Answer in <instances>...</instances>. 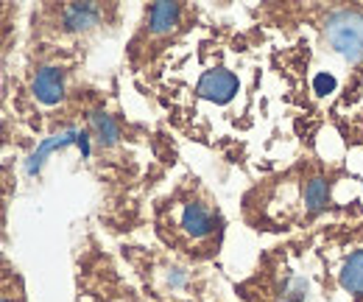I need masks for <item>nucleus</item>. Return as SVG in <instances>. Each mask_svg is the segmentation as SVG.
I'll use <instances>...</instances> for the list:
<instances>
[{
    "label": "nucleus",
    "mask_w": 363,
    "mask_h": 302,
    "mask_svg": "<svg viewBox=\"0 0 363 302\" xmlns=\"http://www.w3.org/2000/svg\"><path fill=\"white\" fill-rule=\"evenodd\" d=\"M171 235L184 247L218 244L221 218L218 210L204 199H179L171 205Z\"/></svg>",
    "instance_id": "f257e3e1"
},
{
    "label": "nucleus",
    "mask_w": 363,
    "mask_h": 302,
    "mask_svg": "<svg viewBox=\"0 0 363 302\" xmlns=\"http://www.w3.org/2000/svg\"><path fill=\"white\" fill-rule=\"evenodd\" d=\"M324 37L335 53H341L350 62L363 59V11L341 9L333 11L324 23Z\"/></svg>",
    "instance_id": "f03ea898"
},
{
    "label": "nucleus",
    "mask_w": 363,
    "mask_h": 302,
    "mask_svg": "<svg viewBox=\"0 0 363 302\" xmlns=\"http://www.w3.org/2000/svg\"><path fill=\"white\" fill-rule=\"evenodd\" d=\"M67 146H79L82 149V154L84 157H90V134L82 129H70V131H62V134H56V137H50L45 140L34 154H31V160H28V173H37L43 168V163H45L48 154H53L56 149H67Z\"/></svg>",
    "instance_id": "7ed1b4c3"
},
{
    "label": "nucleus",
    "mask_w": 363,
    "mask_h": 302,
    "mask_svg": "<svg viewBox=\"0 0 363 302\" xmlns=\"http://www.w3.org/2000/svg\"><path fill=\"white\" fill-rule=\"evenodd\" d=\"M31 90L37 95V101L43 104H59L65 98V70L56 68V65H45L37 70L34 82H31Z\"/></svg>",
    "instance_id": "20e7f679"
},
{
    "label": "nucleus",
    "mask_w": 363,
    "mask_h": 302,
    "mask_svg": "<svg viewBox=\"0 0 363 302\" xmlns=\"http://www.w3.org/2000/svg\"><path fill=\"white\" fill-rule=\"evenodd\" d=\"M235 92H238V79L229 70H210L199 82V95L216 104H227Z\"/></svg>",
    "instance_id": "39448f33"
},
{
    "label": "nucleus",
    "mask_w": 363,
    "mask_h": 302,
    "mask_svg": "<svg viewBox=\"0 0 363 302\" xmlns=\"http://www.w3.org/2000/svg\"><path fill=\"white\" fill-rule=\"evenodd\" d=\"M62 20L67 31H87L98 23V9L90 3H73L62 11Z\"/></svg>",
    "instance_id": "423d86ee"
},
{
    "label": "nucleus",
    "mask_w": 363,
    "mask_h": 302,
    "mask_svg": "<svg viewBox=\"0 0 363 302\" xmlns=\"http://www.w3.org/2000/svg\"><path fill=\"white\" fill-rule=\"evenodd\" d=\"M182 6L179 3H157L148 9V23H151V31L154 34H165L171 31L177 23H179Z\"/></svg>",
    "instance_id": "0eeeda50"
},
{
    "label": "nucleus",
    "mask_w": 363,
    "mask_h": 302,
    "mask_svg": "<svg viewBox=\"0 0 363 302\" xmlns=\"http://www.w3.org/2000/svg\"><path fill=\"white\" fill-rule=\"evenodd\" d=\"M341 286L350 294L363 297V249L352 252L350 258L344 260V266H341Z\"/></svg>",
    "instance_id": "6e6552de"
},
{
    "label": "nucleus",
    "mask_w": 363,
    "mask_h": 302,
    "mask_svg": "<svg viewBox=\"0 0 363 302\" xmlns=\"http://www.w3.org/2000/svg\"><path fill=\"white\" fill-rule=\"evenodd\" d=\"M90 129H92L95 140H98L101 146H115V143L121 140V129H118V124H115L106 112H92Z\"/></svg>",
    "instance_id": "1a4fd4ad"
},
{
    "label": "nucleus",
    "mask_w": 363,
    "mask_h": 302,
    "mask_svg": "<svg viewBox=\"0 0 363 302\" xmlns=\"http://www.w3.org/2000/svg\"><path fill=\"white\" fill-rule=\"evenodd\" d=\"M313 87H316V92H333L335 90V76H330V73H318L316 82H313Z\"/></svg>",
    "instance_id": "9d476101"
}]
</instances>
